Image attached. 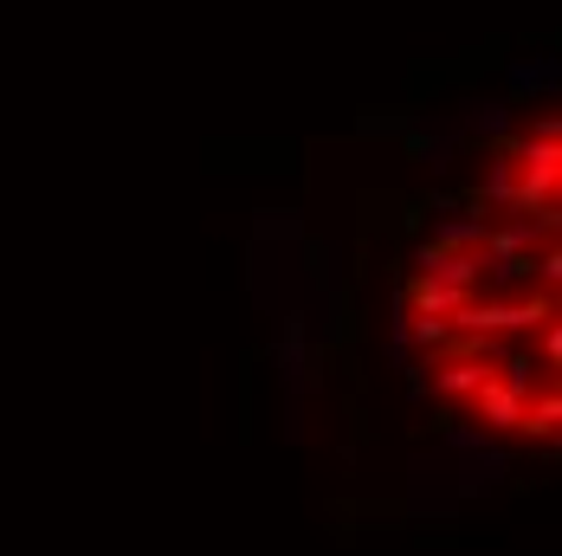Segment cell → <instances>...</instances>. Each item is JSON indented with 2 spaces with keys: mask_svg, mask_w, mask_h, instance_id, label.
Returning <instances> with one entry per match:
<instances>
[{
  "mask_svg": "<svg viewBox=\"0 0 562 556\" xmlns=\"http://www.w3.org/2000/svg\"><path fill=\"white\" fill-rule=\"evenodd\" d=\"M407 149H414V156H427L434 168H440V163L452 156V143H447V136H427V130H407Z\"/></svg>",
  "mask_w": 562,
  "mask_h": 556,
  "instance_id": "8fae6325",
  "label": "cell"
},
{
  "mask_svg": "<svg viewBox=\"0 0 562 556\" xmlns=\"http://www.w3.org/2000/svg\"><path fill=\"white\" fill-rule=\"evenodd\" d=\"M272 363H279V376L291 382V389H304L311 382V363H317V343H311V324L291 311L279 324V343H272Z\"/></svg>",
  "mask_w": 562,
  "mask_h": 556,
  "instance_id": "3957f363",
  "label": "cell"
},
{
  "mask_svg": "<svg viewBox=\"0 0 562 556\" xmlns=\"http://www.w3.org/2000/svg\"><path fill=\"white\" fill-rule=\"evenodd\" d=\"M537 240H543V226L537 221H510V226H485V273L498 278V285H517V278H530V259H537Z\"/></svg>",
  "mask_w": 562,
  "mask_h": 556,
  "instance_id": "6da1fadb",
  "label": "cell"
},
{
  "mask_svg": "<svg viewBox=\"0 0 562 556\" xmlns=\"http://www.w3.org/2000/svg\"><path fill=\"white\" fill-rule=\"evenodd\" d=\"M465 130H472V136H492V143H498V136L510 130V111H505V104H472Z\"/></svg>",
  "mask_w": 562,
  "mask_h": 556,
  "instance_id": "52a82bcc",
  "label": "cell"
},
{
  "mask_svg": "<svg viewBox=\"0 0 562 556\" xmlns=\"http://www.w3.org/2000/svg\"><path fill=\"white\" fill-rule=\"evenodd\" d=\"M304 259H311V285H337V246L330 240H311Z\"/></svg>",
  "mask_w": 562,
  "mask_h": 556,
  "instance_id": "ba28073f",
  "label": "cell"
},
{
  "mask_svg": "<svg viewBox=\"0 0 562 556\" xmlns=\"http://www.w3.org/2000/svg\"><path fill=\"white\" fill-rule=\"evenodd\" d=\"M485 376H492V369H485V349H459V356H447V363H440L434 389L447 394V401H472Z\"/></svg>",
  "mask_w": 562,
  "mask_h": 556,
  "instance_id": "5b68a950",
  "label": "cell"
},
{
  "mask_svg": "<svg viewBox=\"0 0 562 556\" xmlns=\"http://www.w3.org/2000/svg\"><path fill=\"white\" fill-rule=\"evenodd\" d=\"M414 266H420V278H434V285H452V291H479V285H485V253H479V246H465V253H447L440 240H427V246L414 253Z\"/></svg>",
  "mask_w": 562,
  "mask_h": 556,
  "instance_id": "7a4b0ae2",
  "label": "cell"
},
{
  "mask_svg": "<svg viewBox=\"0 0 562 556\" xmlns=\"http://www.w3.org/2000/svg\"><path fill=\"white\" fill-rule=\"evenodd\" d=\"M252 233H259V240H304V221H297V214H259Z\"/></svg>",
  "mask_w": 562,
  "mask_h": 556,
  "instance_id": "30bf717a",
  "label": "cell"
},
{
  "mask_svg": "<svg viewBox=\"0 0 562 556\" xmlns=\"http://www.w3.org/2000/svg\"><path fill=\"white\" fill-rule=\"evenodd\" d=\"M537 331H543V363H550V369H557V363H562V331H557V324H550V318H543V324H537Z\"/></svg>",
  "mask_w": 562,
  "mask_h": 556,
  "instance_id": "7c38bea8",
  "label": "cell"
},
{
  "mask_svg": "<svg viewBox=\"0 0 562 556\" xmlns=\"http://www.w3.org/2000/svg\"><path fill=\"white\" fill-rule=\"evenodd\" d=\"M479 414H485V427H524V401H530V389H517V382H505V376H485L479 382Z\"/></svg>",
  "mask_w": 562,
  "mask_h": 556,
  "instance_id": "277c9868",
  "label": "cell"
},
{
  "mask_svg": "<svg viewBox=\"0 0 562 556\" xmlns=\"http://www.w3.org/2000/svg\"><path fill=\"white\" fill-rule=\"evenodd\" d=\"M498 376H505V382H517V389H537V356H530V349H510Z\"/></svg>",
  "mask_w": 562,
  "mask_h": 556,
  "instance_id": "9c48e42d",
  "label": "cell"
},
{
  "mask_svg": "<svg viewBox=\"0 0 562 556\" xmlns=\"http://www.w3.org/2000/svg\"><path fill=\"white\" fill-rule=\"evenodd\" d=\"M465 298H472V291H452V285H434V278L414 285V311H420V318H452Z\"/></svg>",
  "mask_w": 562,
  "mask_h": 556,
  "instance_id": "8992f818",
  "label": "cell"
}]
</instances>
